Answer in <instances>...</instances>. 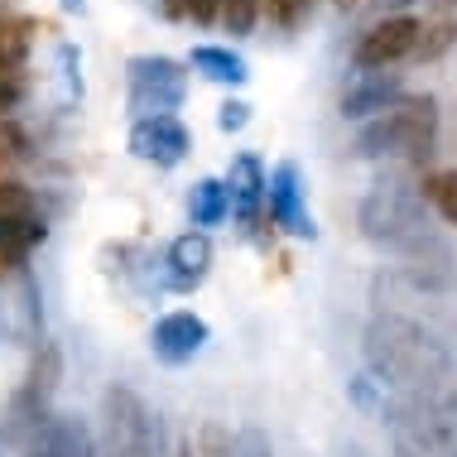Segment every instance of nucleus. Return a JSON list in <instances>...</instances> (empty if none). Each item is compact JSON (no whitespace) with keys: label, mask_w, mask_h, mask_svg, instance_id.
<instances>
[{"label":"nucleus","mask_w":457,"mask_h":457,"mask_svg":"<svg viewBox=\"0 0 457 457\" xmlns=\"http://www.w3.org/2000/svg\"><path fill=\"white\" fill-rule=\"evenodd\" d=\"M366 370L386 390L400 395H424V400H443L448 380L457 376V347L438 337L428 323L404 313H376L361 332Z\"/></svg>","instance_id":"1"},{"label":"nucleus","mask_w":457,"mask_h":457,"mask_svg":"<svg viewBox=\"0 0 457 457\" xmlns=\"http://www.w3.org/2000/svg\"><path fill=\"white\" fill-rule=\"evenodd\" d=\"M356 227H361V237L370 245L390 251L395 261L410 255L414 245H424L428 237H438L434 221H428L424 193H419V183H410V179H380L376 188L361 197V207H356Z\"/></svg>","instance_id":"2"},{"label":"nucleus","mask_w":457,"mask_h":457,"mask_svg":"<svg viewBox=\"0 0 457 457\" xmlns=\"http://www.w3.org/2000/svg\"><path fill=\"white\" fill-rule=\"evenodd\" d=\"M438 145V102L434 96H400L390 111L366 120L352 140L356 159H386V164H424Z\"/></svg>","instance_id":"3"},{"label":"nucleus","mask_w":457,"mask_h":457,"mask_svg":"<svg viewBox=\"0 0 457 457\" xmlns=\"http://www.w3.org/2000/svg\"><path fill=\"white\" fill-rule=\"evenodd\" d=\"M58 380H63V352H58V342L39 337V342H34V356H29V370H24L20 390L10 395L5 419H0V448L20 453L24 438L39 434V428L48 424Z\"/></svg>","instance_id":"4"},{"label":"nucleus","mask_w":457,"mask_h":457,"mask_svg":"<svg viewBox=\"0 0 457 457\" xmlns=\"http://www.w3.org/2000/svg\"><path fill=\"white\" fill-rule=\"evenodd\" d=\"M380 424L390 428L395 448H404L414 457H457V419L448 410H438L434 400H424V395L386 390Z\"/></svg>","instance_id":"5"},{"label":"nucleus","mask_w":457,"mask_h":457,"mask_svg":"<svg viewBox=\"0 0 457 457\" xmlns=\"http://www.w3.org/2000/svg\"><path fill=\"white\" fill-rule=\"evenodd\" d=\"M188 96V72L183 63L164 54H140L130 58L126 68V106L135 120H150V116H174Z\"/></svg>","instance_id":"6"},{"label":"nucleus","mask_w":457,"mask_h":457,"mask_svg":"<svg viewBox=\"0 0 457 457\" xmlns=\"http://www.w3.org/2000/svg\"><path fill=\"white\" fill-rule=\"evenodd\" d=\"M150 438V404L130 386H111L102 395V428H96V457H140Z\"/></svg>","instance_id":"7"},{"label":"nucleus","mask_w":457,"mask_h":457,"mask_svg":"<svg viewBox=\"0 0 457 457\" xmlns=\"http://www.w3.org/2000/svg\"><path fill=\"white\" fill-rule=\"evenodd\" d=\"M419 34H424V20L414 15H390V20H370L361 29V39L352 48V63L361 72H386L404 58H414Z\"/></svg>","instance_id":"8"},{"label":"nucleus","mask_w":457,"mask_h":457,"mask_svg":"<svg viewBox=\"0 0 457 457\" xmlns=\"http://www.w3.org/2000/svg\"><path fill=\"white\" fill-rule=\"evenodd\" d=\"M265 217L284 227L289 237L299 241H313L318 227H313V212L303 203V179H299V164H275V174L265 183Z\"/></svg>","instance_id":"9"},{"label":"nucleus","mask_w":457,"mask_h":457,"mask_svg":"<svg viewBox=\"0 0 457 457\" xmlns=\"http://www.w3.org/2000/svg\"><path fill=\"white\" fill-rule=\"evenodd\" d=\"M193 150V135L179 116H150L130 126V154L154 169H179Z\"/></svg>","instance_id":"10"},{"label":"nucleus","mask_w":457,"mask_h":457,"mask_svg":"<svg viewBox=\"0 0 457 457\" xmlns=\"http://www.w3.org/2000/svg\"><path fill=\"white\" fill-rule=\"evenodd\" d=\"M15 457H96V428L82 414L54 410L39 434L24 438Z\"/></svg>","instance_id":"11"},{"label":"nucleus","mask_w":457,"mask_h":457,"mask_svg":"<svg viewBox=\"0 0 457 457\" xmlns=\"http://www.w3.org/2000/svg\"><path fill=\"white\" fill-rule=\"evenodd\" d=\"M207 337H212V328L203 323L197 313H188V308H174V313H164L150 332V352L154 361L164 366H188L197 352L207 347Z\"/></svg>","instance_id":"12"},{"label":"nucleus","mask_w":457,"mask_h":457,"mask_svg":"<svg viewBox=\"0 0 457 457\" xmlns=\"http://www.w3.org/2000/svg\"><path fill=\"white\" fill-rule=\"evenodd\" d=\"M212 270V241L207 231H183V237L164 251V265H159V284L174 294H193L197 284Z\"/></svg>","instance_id":"13"},{"label":"nucleus","mask_w":457,"mask_h":457,"mask_svg":"<svg viewBox=\"0 0 457 457\" xmlns=\"http://www.w3.org/2000/svg\"><path fill=\"white\" fill-rule=\"evenodd\" d=\"M395 270H400L414 289H424V294L457 289V251L443 237H428L424 245H414L410 255H400V265H395Z\"/></svg>","instance_id":"14"},{"label":"nucleus","mask_w":457,"mask_h":457,"mask_svg":"<svg viewBox=\"0 0 457 457\" xmlns=\"http://www.w3.org/2000/svg\"><path fill=\"white\" fill-rule=\"evenodd\" d=\"M265 164L255 154H237L227 174V197H231V217L241 221V231H255L265 221Z\"/></svg>","instance_id":"15"},{"label":"nucleus","mask_w":457,"mask_h":457,"mask_svg":"<svg viewBox=\"0 0 457 457\" xmlns=\"http://www.w3.org/2000/svg\"><path fill=\"white\" fill-rule=\"evenodd\" d=\"M404 96L395 72H361L347 92H342V120H376Z\"/></svg>","instance_id":"16"},{"label":"nucleus","mask_w":457,"mask_h":457,"mask_svg":"<svg viewBox=\"0 0 457 457\" xmlns=\"http://www.w3.org/2000/svg\"><path fill=\"white\" fill-rule=\"evenodd\" d=\"M44 241V221L39 217H15L0 221V275H15L29 261V251Z\"/></svg>","instance_id":"17"},{"label":"nucleus","mask_w":457,"mask_h":457,"mask_svg":"<svg viewBox=\"0 0 457 457\" xmlns=\"http://www.w3.org/2000/svg\"><path fill=\"white\" fill-rule=\"evenodd\" d=\"M188 68H193V72H203L207 82H221V87H241V82L251 78L245 58H241V54H231V48H221V44H203V48H193Z\"/></svg>","instance_id":"18"},{"label":"nucleus","mask_w":457,"mask_h":457,"mask_svg":"<svg viewBox=\"0 0 457 457\" xmlns=\"http://www.w3.org/2000/svg\"><path fill=\"white\" fill-rule=\"evenodd\" d=\"M188 217L197 231L207 227H221V221L231 217V197H227V183L221 179H197L193 193H188Z\"/></svg>","instance_id":"19"},{"label":"nucleus","mask_w":457,"mask_h":457,"mask_svg":"<svg viewBox=\"0 0 457 457\" xmlns=\"http://www.w3.org/2000/svg\"><path fill=\"white\" fill-rule=\"evenodd\" d=\"M140 457H188V434L169 414H150V438Z\"/></svg>","instance_id":"20"},{"label":"nucleus","mask_w":457,"mask_h":457,"mask_svg":"<svg viewBox=\"0 0 457 457\" xmlns=\"http://www.w3.org/2000/svg\"><path fill=\"white\" fill-rule=\"evenodd\" d=\"M419 193H424V203L434 207L448 227H457V169H438V174H428L424 183H419Z\"/></svg>","instance_id":"21"},{"label":"nucleus","mask_w":457,"mask_h":457,"mask_svg":"<svg viewBox=\"0 0 457 457\" xmlns=\"http://www.w3.org/2000/svg\"><path fill=\"white\" fill-rule=\"evenodd\" d=\"M188 457H237V434L217 419H207L188 434Z\"/></svg>","instance_id":"22"},{"label":"nucleus","mask_w":457,"mask_h":457,"mask_svg":"<svg viewBox=\"0 0 457 457\" xmlns=\"http://www.w3.org/2000/svg\"><path fill=\"white\" fill-rule=\"evenodd\" d=\"M457 44V20H438V24H424V34H419V48H414V63H434L443 58L448 48Z\"/></svg>","instance_id":"23"},{"label":"nucleus","mask_w":457,"mask_h":457,"mask_svg":"<svg viewBox=\"0 0 457 457\" xmlns=\"http://www.w3.org/2000/svg\"><path fill=\"white\" fill-rule=\"evenodd\" d=\"M15 217H39V203L24 183L0 179V221H15Z\"/></svg>","instance_id":"24"},{"label":"nucleus","mask_w":457,"mask_h":457,"mask_svg":"<svg viewBox=\"0 0 457 457\" xmlns=\"http://www.w3.org/2000/svg\"><path fill=\"white\" fill-rule=\"evenodd\" d=\"M265 0H221V24H227V34H251L255 20H261Z\"/></svg>","instance_id":"25"},{"label":"nucleus","mask_w":457,"mask_h":457,"mask_svg":"<svg viewBox=\"0 0 457 457\" xmlns=\"http://www.w3.org/2000/svg\"><path fill=\"white\" fill-rule=\"evenodd\" d=\"M24 92H29V78H24V63H0V120L10 116L20 102H24Z\"/></svg>","instance_id":"26"},{"label":"nucleus","mask_w":457,"mask_h":457,"mask_svg":"<svg viewBox=\"0 0 457 457\" xmlns=\"http://www.w3.org/2000/svg\"><path fill=\"white\" fill-rule=\"evenodd\" d=\"M24 54H29V24L0 20V63H24Z\"/></svg>","instance_id":"27"},{"label":"nucleus","mask_w":457,"mask_h":457,"mask_svg":"<svg viewBox=\"0 0 457 457\" xmlns=\"http://www.w3.org/2000/svg\"><path fill=\"white\" fill-rule=\"evenodd\" d=\"M24 150H29V140H24V130L15 126V120H0V179H5L10 174V169H15L20 164V159H24Z\"/></svg>","instance_id":"28"},{"label":"nucleus","mask_w":457,"mask_h":457,"mask_svg":"<svg viewBox=\"0 0 457 457\" xmlns=\"http://www.w3.org/2000/svg\"><path fill=\"white\" fill-rule=\"evenodd\" d=\"M308 15H313V0H270V20L279 29H299Z\"/></svg>","instance_id":"29"},{"label":"nucleus","mask_w":457,"mask_h":457,"mask_svg":"<svg viewBox=\"0 0 457 457\" xmlns=\"http://www.w3.org/2000/svg\"><path fill=\"white\" fill-rule=\"evenodd\" d=\"M237 457H275V443L261 424H245L237 428Z\"/></svg>","instance_id":"30"},{"label":"nucleus","mask_w":457,"mask_h":457,"mask_svg":"<svg viewBox=\"0 0 457 457\" xmlns=\"http://www.w3.org/2000/svg\"><path fill=\"white\" fill-rule=\"evenodd\" d=\"M164 5H169V15L197 20V24H212L221 15V0H164Z\"/></svg>","instance_id":"31"},{"label":"nucleus","mask_w":457,"mask_h":457,"mask_svg":"<svg viewBox=\"0 0 457 457\" xmlns=\"http://www.w3.org/2000/svg\"><path fill=\"white\" fill-rule=\"evenodd\" d=\"M245 120H251V106L241 102V96H231V102H221V116H217V126L221 130H245Z\"/></svg>","instance_id":"32"},{"label":"nucleus","mask_w":457,"mask_h":457,"mask_svg":"<svg viewBox=\"0 0 457 457\" xmlns=\"http://www.w3.org/2000/svg\"><path fill=\"white\" fill-rule=\"evenodd\" d=\"M419 0H370V15L376 20H390V15H410Z\"/></svg>","instance_id":"33"},{"label":"nucleus","mask_w":457,"mask_h":457,"mask_svg":"<svg viewBox=\"0 0 457 457\" xmlns=\"http://www.w3.org/2000/svg\"><path fill=\"white\" fill-rule=\"evenodd\" d=\"M332 5H337V10H356L361 0H332Z\"/></svg>","instance_id":"34"},{"label":"nucleus","mask_w":457,"mask_h":457,"mask_svg":"<svg viewBox=\"0 0 457 457\" xmlns=\"http://www.w3.org/2000/svg\"><path fill=\"white\" fill-rule=\"evenodd\" d=\"M438 5H443V10H457V0H438Z\"/></svg>","instance_id":"35"},{"label":"nucleus","mask_w":457,"mask_h":457,"mask_svg":"<svg viewBox=\"0 0 457 457\" xmlns=\"http://www.w3.org/2000/svg\"><path fill=\"white\" fill-rule=\"evenodd\" d=\"M395 457H414V453H404V448H395Z\"/></svg>","instance_id":"36"},{"label":"nucleus","mask_w":457,"mask_h":457,"mask_svg":"<svg viewBox=\"0 0 457 457\" xmlns=\"http://www.w3.org/2000/svg\"><path fill=\"white\" fill-rule=\"evenodd\" d=\"M0 457H5V448H0Z\"/></svg>","instance_id":"37"}]
</instances>
